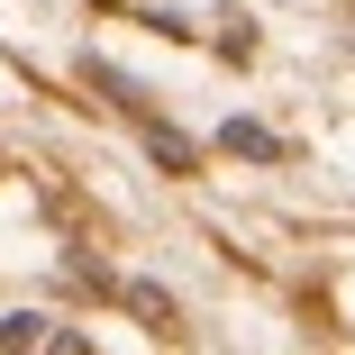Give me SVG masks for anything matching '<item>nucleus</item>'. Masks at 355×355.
I'll list each match as a JSON object with an SVG mask.
<instances>
[{
  "instance_id": "2",
  "label": "nucleus",
  "mask_w": 355,
  "mask_h": 355,
  "mask_svg": "<svg viewBox=\"0 0 355 355\" xmlns=\"http://www.w3.org/2000/svg\"><path fill=\"white\" fill-rule=\"evenodd\" d=\"M0 346H46V319H0Z\"/></svg>"
},
{
  "instance_id": "1",
  "label": "nucleus",
  "mask_w": 355,
  "mask_h": 355,
  "mask_svg": "<svg viewBox=\"0 0 355 355\" xmlns=\"http://www.w3.org/2000/svg\"><path fill=\"white\" fill-rule=\"evenodd\" d=\"M128 301H137V310H146V319H155V328H164V319H173V301H164V292H155V282H128Z\"/></svg>"
}]
</instances>
